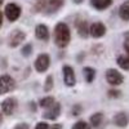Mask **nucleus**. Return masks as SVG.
Masks as SVG:
<instances>
[{"mask_svg":"<svg viewBox=\"0 0 129 129\" xmlns=\"http://www.w3.org/2000/svg\"><path fill=\"white\" fill-rule=\"evenodd\" d=\"M56 102L54 100V97H52V95H47V97H43V98L39 101V106L43 107V109H49V107Z\"/></svg>","mask_w":129,"mask_h":129,"instance_id":"obj_20","label":"nucleus"},{"mask_svg":"<svg viewBox=\"0 0 129 129\" xmlns=\"http://www.w3.org/2000/svg\"><path fill=\"white\" fill-rule=\"evenodd\" d=\"M112 121L117 128H125L129 124V116H128L126 112L120 111V112L115 114V116L112 117Z\"/></svg>","mask_w":129,"mask_h":129,"instance_id":"obj_12","label":"nucleus"},{"mask_svg":"<svg viewBox=\"0 0 129 129\" xmlns=\"http://www.w3.org/2000/svg\"><path fill=\"white\" fill-rule=\"evenodd\" d=\"M123 47H124V50L126 52V56L129 57V34H125L124 43H123Z\"/></svg>","mask_w":129,"mask_h":129,"instance_id":"obj_26","label":"nucleus"},{"mask_svg":"<svg viewBox=\"0 0 129 129\" xmlns=\"http://www.w3.org/2000/svg\"><path fill=\"white\" fill-rule=\"evenodd\" d=\"M16 89V80L10 75L0 76V94H7Z\"/></svg>","mask_w":129,"mask_h":129,"instance_id":"obj_3","label":"nucleus"},{"mask_svg":"<svg viewBox=\"0 0 129 129\" xmlns=\"http://www.w3.org/2000/svg\"><path fill=\"white\" fill-rule=\"evenodd\" d=\"M83 75H84L85 81H87L88 84H90V83H93L94 79H95V70H94L93 67L87 66V67L83 69Z\"/></svg>","mask_w":129,"mask_h":129,"instance_id":"obj_18","label":"nucleus"},{"mask_svg":"<svg viewBox=\"0 0 129 129\" xmlns=\"http://www.w3.org/2000/svg\"><path fill=\"white\" fill-rule=\"evenodd\" d=\"M61 111H62V106H61L59 102L56 101L49 109L45 110L44 119H47V120H57L59 117V115H61Z\"/></svg>","mask_w":129,"mask_h":129,"instance_id":"obj_8","label":"nucleus"},{"mask_svg":"<svg viewBox=\"0 0 129 129\" xmlns=\"http://www.w3.org/2000/svg\"><path fill=\"white\" fill-rule=\"evenodd\" d=\"M4 13H5V17L8 18L9 22H14V21H17L19 18L21 13H22V9L16 3H9L5 5Z\"/></svg>","mask_w":129,"mask_h":129,"instance_id":"obj_4","label":"nucleus"},{"mask_svg":"<svg viewBox=\"0 0 129 129\" xmlns=\"http://www.w3.org/2000/svg\"><path fill=\"white\" fill-rule=\"evenodd\" d=\"M107 95H109L110 98H119V97L121 95V92L117 90V89H110L109 92H107Z\"/></svg>","mask_w":129,"mask_h":129,"instance_id":"obj_25","label":"nucleus"},{"mask_svg":"<svg viewBox=\"0 0 129 129\" xmlns=\"http://www.w3.org/2000/svg\"><path fill=\"white\" fill-rule=\"evenodd\" d=\"M64 5V0H45V10L48 13H56Z\"/></svg>","mask_w":129,"mask_h":129,"instance_id":"obj_13","label":"nucleus"},{"mask_svg":"<svg viewBox=\"0 0 129 129\" xmlns=\"http://www.w3.org/2000/svg\"><path fill=\"white\" fill-rule=\"evenodd\" d=\"M2 123H3V114L0 112V124H2Z\"/></svg>","mask_w":129,"mask_h":129,"instance_id":"obj_32","label":"nucleus"},{"mask_svg":"<svg viewBox=\"0 0 129 129\" xmlns=\"http://www.w3.org/2000/svg\"><path fill=\"white\" fill-rule=\"evenodd\" d=\"M106 26L102 22H94L89 26V35L94 39H100L106 35Z\"/></svg>","mask_w":129,"mask_h":129,"instance_id":"obj_10","label":"nucleus"},{"mask_svg":"<svg viewBox=\"0 0 129 129\" xmlns=\"http://www.w3.org/2000/svg\"><path fill=\"white\" fill-rule=\"evenodd\" d=\"M35 129H49V125L45 121H39L35 126Z\"/></svg>","mask_w":129,"mask_h":129,"instance_id":"obj_27","label":"nucleus"},{"mask_svg":"<svg viewBox=\"0 0 129 129\" xmlns=\"http://www.w3.org/2000/svg\"><path fill=\"white\" fill-rule=\"evenodd\" d=\"M103 119H105L103 112H95V114H93L89 117V125H90V128H100L102 121H103Z\"/></svg>","mask_w":129,"mask_h":129,"instance_id":"obj_15","label":"nucleus"},{"mask_svg":"<svg viewBox=\"0 0 129 129\" xmlns=\"http://www.w3.org/2000/svg\"><path fill=\"white\" fill-rule=\"evenodd\" d=\"M62 74H63V83L67 87H75L76 84V76H75V71L71 66L64 64L62 67Z\"/></svg>","mask_w":129,"mask_h":129,"instance_id":"obj_6","label":"nucleus"},{"mask_svg":"<svg viewBox=\"0 0 129 129\" xmlns=\"http://www.w3.org/2000/svg\"><path fill=\"white\" fill-rule=\"evenodd\" d=\"M3 3H4V0H0V5H2Z\"/></svg>","mask_w":129,"mask_h":129,"instance_id":"obj_33","label":"nucleus"},{"mask_svg":"<svg viewBox=\"0 0 129 129\" xmlns=\"http://www.w3.org/2000/svg\"><path fill=\"white\" fill-rule=\"evenodd\" d=\"M2 25H3V13L0 10V27H2Z\"/></svg>","mask_w":129,"mask_h":129,"instance_id":"obj_30","label":"nucleus"},{"mask_svg":"<svg viewBox=\"0 0 129 129\" xmlns=\"http://www.w3.org/2000/svg\"><path fill=\"white\" fill-rule=\"evenodd\" d=\"M106 80L110 85H112V87H117V85H121L124 83V76L119 70L107 69L106 70Z\"/></svg>","mask_w":129,"mask_h":129,"instance_id":"obj_2","label":"nucleus"},{"mask_svg":"<svg viewBox=\"0 0 129 129\" xmlns=\"http://www.w3.org/2000/svg\"><path fill=\"white\" fill-rule=\"evenodd\" d=\"M72 2L75 4H81V3H84V0H72Z\"/></svg>","mask_w":129,"mask_h":129,"instance_id":"obj_31","label":"nucleus"},{"mask_svg":"<svg viewBox=\"0 0 129 129\" xmlns=\"http://www.w3.org/2000/svg\"><path fill=\"white\" fill-rule=\"evenodd\" d=\"M71 129H92V128H90L89 123L84 121V120H79L71 126Z\"/></svg>","mask_w":129,"mask_h":129,"instance_id":"obj_22","label":"nucleus"},{"mask_svg":"<svg viewBox=\"0 0 129 129\" xmlns=\"http://www.w3.org/2000/svg\"><path fill=\"white\" fill-rule=\"evenodd\" d=\"M21 54H22L23 57H30L32 54V44H26L22 49H21Z\"/></svg>","mask_w":129,"mask_h":129,"instance_id":"obj_23","label":"nucleus"},{"mask_svg":"<svg viewBox=\"0 0 129 129\" xmlns=\"http://www.w3.org/2000/svg\"><path fill=\"white\" fill-rule=\"evenodd\" d=\"M35 36H36V39H39V40H41V41L49 40L50 32H49L48 26L44 25V23H39V25L35 27Z\"/></svg>","mask_w":129,"mask_h":129,"instance_id":"obj_11","label":"nucleus"},{"mask_svg":"<svg viewBox=\"0 0 129 129\" xmlns=\"http://www.w3.org/2000/svg\"><path fill=\"white\" fill-rule=\"evenodd\" d=\"M81 111H83V107H81L79 103L74 105V106H72V109H71V114H72L74 116H78V115H80V114H81Z\"/></svg>","mask_w":129,"mask_h":129,"instance_id":"obj_24","label":"nucleus"},{"mask_svg":"<svg viewBox=\"0 0 129 129\" xmlns=\"http://www.w3.org/2000/svg\"><path fill=\"white\" fill-rule=\"evenodd\" d=\"M26 39V32L22 30H13L12 34L9 35V47L10 48H17L18 45H21V43L25 41Z\"/></svg>","mask_w":129,"mask_h":129,"instance_id":"obj_7","label":"nucleus"},{"mask_svg":"<svg viewBox=\"0 0 129 129\" xmlns=\"http://www.w3.org/2000/svg\"><path fill=\"white\" fill-rule=\"evenodd\" d=\"M119 17L124 21V22H128L129 21V0H125L124 3L120 4V7H119Z\"/></svg>","mask_w":129,"mask_h":129,"instance_id":"obj_17","label":"nucleus"},{"mask_svg":"<svg viewBox=\"0 0 129 129\" xmlns=\"http://www.w3.org/2000/svg\"><path fill=\"white\" fill-rule=\"evenodd\" d=\"M53 85H54V79H53V75H48L47 79H45V83H44V90L45 92H50Z\"/></svg>","mask_w":129,"mask_h":129,"instance_id":"obj_21","label":"nucleus"},{"mask_svg":"<svg viewBox=\"0 0 129 129\" xmlns=\"http://www.w3.org/2000/svg\"><path fill=\"white\" fill-rule=\"evenodd\" d=\"M34 66H35V70L38 72H45L50 66V57L47 53H41V54H39L36 57Z\"/></svg>","mask_w":129,"mask_h":129,"instance_id":"obj_5","label":"nucleus"},{"mask_svg":"<svg viewBox=\"0 0 129 129\" xmlns=\"http://www.w3.org/2000/svg\"><path fill=\"white\" fill-rule=\"evenodd\" d=\"M14 129H30V125L27 123H19L14 126Z\"/></svg>","mask_w":129,"mask_h":129,"instance_id":"obj_28","label":"nucleus"},{"mask_svg":"<svg viewBox=\"0 0 129 129\" xmlns=\"http://www.w3.org/2000/svg\"><path fill=\"white\" fill-rule=\"evenodd\" d=\"M71 41V30L67 23L59 22L54 27V43L58 48H66Z\"/></svg>","mask_w":129,"mask_h":129,"instance_id":"obj_1","label":"nucleus"},{"mask_svg":"<svg viewBox=\"0 0 129 129\" xmlns=\"http://www.w3.org/2000/svg\"><path fill=\"white\" fill-rule=\"evenodd\" d=\"M112 4V0H90V5L97 10H105Z\"/></svg>","mask_w":129,"mask_h":129,"instance_id":"obj_16","label":"nucleus"},{"mask_svg":"<svg viewBox=\"0 0 129 129\" xmlns=\"http://www.w3.org/2000/svg\"><path fill=\"white\" fill-rule=\"evenodd\" d=\"M76 30L80 38L87 39L89 36V25L85 19H79L76 22Z\"/></svg>","mask_w":129,"mask_h":129,"instance_id":"obj_14","label":"nucleus"},{"mask_svg":"<svg viewBox=\"0 0 129 129\" xmlns=\"http://www.w3.org/2000/svg\"><path fill=\"white\" fill-rule=\"evenodd\" d=\"M116 63H117V66H119L121 70L129 71V57H128V56H124V54L117 56Z\"/></svg>","mask_w":129,"mask_h":129,"instance_id":"obj_19","label":"nucleus"},{"mask_svg":"<svg viewBox=\"0 0 129 129\" xmlns=\"http://www.w3.org/2000/svg\"><path fill=\"white\" fill-rule=\"evenodd\" d=\"M49 129H62V124H56V125L50 126Z\"/></svg>","mask_w":129,"mask_h":129,"instance_id":"obj_29","label":"nucleus"},{"mask_svg":"<svg viewBox=\"0 0 129 129\" xmlns=\"http://www.w3.org/2000/svg\"><path fill=\"white\" fill-rule=\"evenodd\" d=\"M17 109V100L14 97H8L2 102V111L4 115H13Z\"/></svg>","mask_w":129,"mask_h":129,"instance_id":"obj_9","label":"nucleus"}]
</instances>
